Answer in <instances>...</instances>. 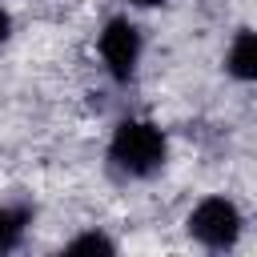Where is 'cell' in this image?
I'll return each mask as SVG.
<instances>
[{
  "label": "cell",
  "instance_id": "1",
  "mask_svg": "<svg viewBox=\"0 0 257 257\" xmlns=\"http://www.w3.org/2000/svg\"><path fill=\"white\" fill-rule=\"evenodd\" d=\"M108 153H112V161H116L128 177H149V173H157L161 161H165V137H161V128L149 124V120H124V124H116Z\"/></svg>",
  "mask_w": 257,
  "mask_h": 257
},
{
  "label": "cell",
  "instance_id": "2",
  "mask_svg": "<svg viewBox=\"0 0 257 257\" xmlns=\"http://www.w3.org/2000/svg\"><path fill=\"white\" fill-rule=\"evenodd\" d=\"M189 229H193V237H197L201 245L225 249V245H233L237 233H241V213H237L233 201H225V197H205V201L189 213Z\"/></svg>",
  "mask_w": 257,
  "mask_h": 257
},
{
  "label": "cell",
  "instance_id": "3",
  "mask_svg": "<svg viewBox=\"0 0 257 257\" xmlns=\"http://www.w3.org/2000/svg\"><path fill=\"white\" fill-rule=\"evenodd\" d=\"M100 56L116 80H128L137 60H141V32L128 20H108L100 32Z\"/></svg>",
  "mask_w": 257,
  "mask_h": 257
},
{
  "label": "cell",
  "instance_id": "4",
  "mask_svg": "<svg viewBox=\"0 0 257 257\" xmlns=\"http://www.w3.org/2000/svg\"><path fill=\"white\" fill-rule=\"evenodd\" d=\"M229 72L241 80H257V32H241L229 48Z\"/></svg>",
  "mask_w": 257,
  "mask_h": 257
},
{
  "label": "cell",
  "instance_id": "5",
  "mask_svg": "<svg viewBox=\"0 0 257 257\" xmlns=\"http://www.w3.org/2000/svg\"><path fill=\"white\" fill-rule=\"evenodd\" d=\"M24 213L20 209H0V253H8V249H16L20 245V237H24Z\"/></svg>",
  "mask_w": 257,
  "mask_h": 257
},
{
  "label": "cell",
  "instance_id": "6",
  "mask_svg": "<svg viewBox=\"0 0 257 257\" xmlns=\"http://www.w3.org/2000/svg\"><path fill=\"white\" fill-rule=\"evenodd\" d=\"M72 249H104V253H112V241L100 237V233H88V237H76Z\"/></svg>",
  "mask_w": 257,
  "mask_h": 257
},
{
  "label": "cell",
  "instance_id": "7",
  "mask_svg": "<svg viewBox=\"0 0 257 257\" xmlns=\"http://www.w3.org/2000/svg\"><path fill=\"white\" fill-rule=\"evenodd\" d=\"M4 36H8V12L0 8V40H4Z\"/></svg>",
  "mask_w": 257,
  "mask_h": 257
},
{
  "label": "cell",
  "instance_id": "8",
  "mask_svg": "<svg viewBox=\"0 0 257 257\" xmlns=\"http://www.w3.org/2000/svg\"><path fill=\"white\" fill-rule=\"evenodd\" d=\"M128 4H141V8H153V4H165V0H128Z\"/></svg>",
  "mask_w": 257,
  "mask_h": 257
}]
</instances>
